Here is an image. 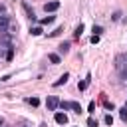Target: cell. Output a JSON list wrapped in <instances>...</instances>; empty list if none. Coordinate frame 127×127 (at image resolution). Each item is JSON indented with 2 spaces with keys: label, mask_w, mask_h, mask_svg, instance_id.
<instances>
[{
  "label": "cell",
  "mask_w": 127,
  "mask_h": 127,
  "mask_svg": "<svg viewBox=\"0 0 127 127\" xmlns=\"http://www.w3.org/2000/svg\"><path fill=\"white\" fill-rule=\"evenodd\" d=\"M26 101H28L32 107H38V105H40V99H38V97H28Z\"/></svg>",
  "instance_id": "obj_13"
},
{
  "label": "cell",
  "mask_w": 127,
  "mask_h": 127,
  "mask_svg": "<svg viewBox=\"0 0 127 127\" xmlns=\"http://www.w3.org/2000/svg\"><path fill=\"white\" fill-rule=\"evenodd\" d=\"M54 121H56V123H60V125H65V123H67V115H65V113H62V111H56Z\"/></svg>",
  "instance_id": "obj_4"
},
{
  "label": "cell",
  "mask_w": 127,
  "mask_h": 127,
  "mask_svg": "<svg viewBox=\"0 0 127 127\" xmlns=\"http://www.w3.org/2000/svg\"><path fill=\"white\" fill-rule=\"evenodd\" d=\"M42 32H44V30H42L40 26H34V28H30V34H32V36H42Z\"/></svg>",
  "instance_id": "obj_9"
},
{
  "label": "cell",
  "mask_w": 127,
  "mask_h": 127,
  "mask_svg": "<svg viewBox=\"0 0 127 127\" xmlns=\"http://www.w3.org/2000/svg\"><path fill=\"white\" fill-rule=\"evenodd\" d=\"M103 121H105V125H109V127L113 125V117H111V115H105V117H103Z\"/></svg>",
  "instance_id": "obj_18"
},
{
  "label": "cell",
  "mask_w": 127,
  "mask_h": 127,
  "mask_svg": "<svg viewBox=\"0 0 127 127\" xmlns=\"http://www.w3.org/2000/svg\"><path fill=\"white\" fill-rule=\"evenodd\" d=\"M60 107H62L64 111H67V109H69V101H60Z\"/></svg>",
  "instance_id": "obj_22"
},
{
  "label": "cell",
  "mask_w": 127,
  "mask_h": 127,
  "mask_svg": "<svg viewBox=\"0 0 127 127\" xmlns=\"http://www.w3.org/2000/svg\"><path fill=\"white\" fill-rule=\"evenodd\" d=\"M46 107H48L50 111H56V109L60 107V99H58L56 95H50V97L46 99Z\"/></svg>",
  "instance_id": "obj_1"
},
{
  "label": "cell",
  "mask_w": 127,
  "mask_h": 127,
  "mask_svg": "<svg viewBox=\"0 0 127 127\" xmlns=\"http://www.w3.org/2000/svg\"><path fill=\"white\" fill-rule=\"evenodd\" d=\"M83 30H85V26H83V24H79V26L75 28V32H73V38H79V36L83 34Z\"/></svg>",
  "instance_id": "obj_11"
},
{
  "label": "cell",
  "mask_w": 127,
  "mask_h": 127,
  "mask_svg": "<svg viewBox=\"0 0 127 127\" xmlns=\"http://www.w3.org/2000/svg\"><path fill=\"white\" fill-rule=\"evenodd\" d=\"M119 18H121V12H115V14L111 16V20H119Z\"/></svg>",
  "instance_id": "obj_23"
},
{
  "label": "cell",
  "mask_w": 127,
  "mask_h": 127,
  "mask_svg": "<svg viewBox=\"0 0 127 127\" xmlns=\"http://www.w3.org/2000/svg\"><path fill=\"white\" fill-rule=\"evenodd\" d=\"M69 109H71V111H75V113H81V105H79V103H75V101H69Z\"/></svg>",
  "instance_id": "obj_8"
},
{
  "label": "cell",
  "mask_w": 127,
  "mask_h": 127,
  "mask_svg": "<svg viewBox=\"0 0 127 127\" xmlns=\"http://www.w3.org/2000/svg\"><path fill=\"white\" fill-rule=\"evenodd\" d=\"M10 28V18L8 16H0V34H6Z\"/></svg>",
  "instance_id": "obj_3"
},
{
  "label": "cell",
  "mask_w": 127,
  "mask_h": 127,
  "mask_svg": "<svg viewBox=\"0 0 127 127\" xmlns=\"http://www.w3.org/2000/svg\"><path fill=\"white\" fill-rule=\"evenodd\" d=\"M101 32H103L101 26H93V34H95V36H101Z\"/></svg>",
  "instance_id": "obj_20"
},
{
  "label": "cell",
  "mask_w": 127,
  "mask_h": 127,
  "mask_svg": "<svg viewBox=\"0 0 127 127\" xmlns=\"http://www.w3.org/2000/svg\"><path fill=\"white\" fill-rule=\"evenodd\" d=\"M22 8H24V10H26V12H28V18H30V20H32V22H34V20H36V14H34V12H32V10H30V6H28V4H26V2H24V4H22Z\"/></svg>",
  "instance_id": "obj_7"
},
{
  "label": "cell",
  "mask_w": 127,
  "mask_h": 127,
  "mask_svg": "<svg viewBox=\"0 0 127 127\" xmlns=\"http://www.w3.org/2000/svg\"><path fill=\"white\" fill-rule=\"evenodd\" d=\"M97 42H99V36L93 34V36H91V44H97Z\"/></svg>",
  "instance_id": "obj_24"
},
{
  "label": "cell",
  "mask_w": 127,
  "mask_h": 127,
  "mask_svg": "<svg viewBox=\"0 0 127 127\" xmlns=\"http://www.w3.org/2000/svg\"><path fill=\"white\" fill-rule=\"evenodd\" d=\"M62 32H64V26H58V28H56V30H54V32H50V34H48V36H50V38H56V36H60V34H62Z\"/></svg>",
  "instance_id": "obj_10"
},
{
  "label": "cell",
  "mask_w": 127,
  "mask_h": 127,
  "mask_svg": "<svg viewBox=\"0 0 127 127\" xmlns=\"http://www.w3.org/2000/svg\"><path fill=\"white\" fill-rule=\"evenodd\" d=\"M67 79H69V73H67V71H64V73L60 75V79H58V81H54V87H60V85H64Z\"/></svg>",
  "instance_id": "obj_5"
},
{
  "label": "cell",
  "mask_w": 127,
  "mask_h": 127,
  "mask_svg": "<svg viewBox=\"0 0 127 127\" xmlns=\"http://www.w3.org/2000/svg\"><path fill=\"white\" fill-rule=\"evenodd\" d=\"M87 83H89L87 79H83V81H79V83H77V89H79V91H83V89L87 87Z\"/></svg>",
  "instance_id": "obj_16"
},
{
  "label": "cell",
  "mask_w": 127,
  "mask_h": 127,
  "mask_svg": "<svg viewBox=\"0 0 127 127\" xmlns=\"http://www.w3.org/2000/svg\"><path fill=\"white\" fill-rule=\"evenodd\" d=\"M6 60H8V62H12V60H14V48H12V46H8V52H6Z\"/></svg>",
  "instance_id": "obj_12"
},
{
  "label": "cell",
  "mask_w": 127,
  "mask_h": 127,
  "mask_svg": "<svg viewBox=\"0 0 127 127\" xmlns=\"http://www.w3.org/2000/svg\"><path fill=\"white\" fill-rule=\"evenodd\" d=\"M2 123H4V121H2V117H0V125H2Z\"/></svg>",
  "instance_id": "obj_25"
},
{
  "label": "cell",
  "mask_w": 127,
  "mask_h": 127,
  "mask_svg": "<svg viewBox=\"0 0 127 127\" xmlns=\"http://www.w3.org/2000/svg\"><path fill=\"white\" fill-rule=\"evenodd\" d=\"M87 127H97V119L89 117V119H87Z\"/></svg>",
  "instance_id": "obj_19"
},
{
  "label": "cell",
  "mask_w": 127,
  "mask_h": 127,
  "mask_svg": "<svg viewBox=\"0 0 127 127\" xmlns=\"http://www.w3.org/2000/svg\"><path fill=\"white\" fill-rule=\"evenodd\" d=\"M58 8H60V0H50V2L44 4V10H46L48 14H54Z\"/></svg>",
  "instance_id": "obj_2"
},
{
  "label": "cell",
  "mask_w": 127,
  "mask_h": 127,
  "mask_svg": "<svg viewBox=\"0 0 127 127\" xmlns=\"http://www.w3.org/2000/svg\"><path fill=\"white\" fill-rule=\"evenodd\" d=\"M60 50H62V52H64V54H65V52H67V50H69V42H64V44H62V46H60Z\"/></svg>",
  "instance_id": "obj_21"
},
{
  "label": "cell",
  "mask_w": 127,
  "mask_h": 127,
  "mask_svg": "<svg viewBox=\"0 0 127 127\" xmlns=\"http://www.w3.org/2000/svg\"><path fill=\"white\" fill-rule=\"evenodd\" d=\"M119 117H121V121H127V107L119 109Z\"/></svg>",
  "instance_id": "obj_15"
},
{
  "label": "cell",
  "mask_w": 127,
  "mask_h": 127,
  "mask_svg": "<svg viewBox=\"0 0 127 127\" xmlns=\"http://www.w3.org/2000/svg\"><path fill=\"white\" fill-rule=\"evenodd\" d=\"M87 111H89L91 115L95 113V101H89V105H87Z\"/></svg>",
  "instance_id": "obj_17"
},
{
  "label": "cell",
  "mask_w": 127,
  "mask_h": 127,
  "mask_svg": "<svg viewBox=\"0 0 127 127\" xmlns=\"http://www.w3.org/2000/svg\"><path fill=\"white\" fill-rule=\"evenodd\" d=\"M125 107H127V103H125Z\"/></svg>",
  "instance_id": "obj_26"
},
{
  "label": "cell",
  "mask_w": 127,
  "mask_h": 127,
  "mask_svg": "<svg viewBox=\"0 0 127 127\" xmlns=\"http://www.w3.org/2000/svg\"><path fill=\"white\" fill-rule=\"evenodd\" d=\"M54 20H56V16H46V18H42V20H40V24H52Z\"/></svg>",
  "instance_id": "obj_14"
},
{
  "label": "cell",
  "mask_w": 127,
  "mask_h": 127,
  "mask_svg": "<svg viewBox=\"0 0 127 127\" xmlns=\"http://www.w3.org/2000/svg\"><path fill=\"white\" fill-rule=\"evenodd\" d=\"M48 60H50V64H54V65L62 64V58H60V54H48Z\"/></svg>",
  "instance_id": "obj_6"
}]
</instances>
